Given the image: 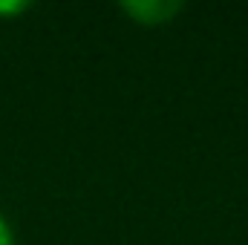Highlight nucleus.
<instances>
[{
    "mask_svg": "<svg viewBox=\"0 0 248 245\" xmlns=\"http://www.w3.org/2000/svg\"><path fill=\"white\" fill-rule=\"evenodd\" d=\"M182 9H185V3H179V0H127V3H122L124 15L141 26L170 23Z\"/></svg>",
    "mask_w": 248,
    "mask_h": 245,
    "instance_id": "obj_1",
    "label": "nucleus"
},
{
    "mask_svg": "<svg viewBox=\"0 0 248 245\" xmlns=\"http://www.w3.org/2000/svg\"><path fill=\"white\" fill-rule=\"evenodd\" d=\"M29 9V3H23V0H15V3H0V15H20V12H26Z\"/></svg>",
    "mask_w": 248,
    "mask_h": 245,
    "instance_id": "obj_2",
    "label": "nucleus"
},
{
    "mask_svg": "<svg viewBox=\"0 0 248 245\" xmlns=\"http://www.w3.org/2000/svg\"><path fill=\"white\" fill-rule=\"evenodd\" d=\"M0 245H15V237H12V228H9V222L0 216Z\"/></svg>",
    "mask_w": 248,
    "mask_h": 245,
    "instance_id": "obj_3",
    "label": "nucleus"
}]
</instances>
